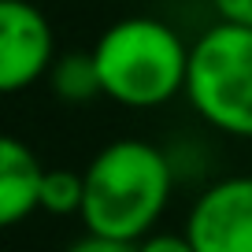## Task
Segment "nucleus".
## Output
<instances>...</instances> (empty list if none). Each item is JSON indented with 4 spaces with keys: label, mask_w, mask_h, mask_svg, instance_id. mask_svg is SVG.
<instances>
[{
    "label": "nucleus",
    "mask_w": 252,
    "mask_h": 252,
    "mask_svg": "<svg viewBox=\"0 0 252 252\" xmlns=\"http://www.w3.org/2000/svg\"><path fill=\"white\" fill-rule=\"evenodd\" d=\"M41 182H45V167L37 163L33 149L19 137H4L0 141V222L4 226H19L33 212H41Z\"/></svg>",
    "instance_id": "nucleus-6"
},
{
    "label": "nucleus",
    "mask_w": 252,
    "mask_h": 252,
    "mask_svg": "<svg viewBox=\"0 0 252 252\" xmlns=\"http://www.w3.org/2000/svg\"><path fill=\"white\" fill-rule=\"evenodd\" d=\"M45 82L52 86V93L60 96V100H67V104H86V100L104 96L93 52H63L60 60L52 63V71H48Z\"/></svg>",
    "instance_id": "nucleus-7"
},
{
    "label": "nucleus",
    "mask_w": 252,
    "mask_h": 252,
    "mask_svg": "<svg viewBox=\"0 0 252 252\" xmlns=\"http://www.w3.org/2000/svg\"><path fill=\"white\" fill-rule=\"evenodd\" d=\"M189 48L193 41L156 15H126L111 23L93 45L104 96L134 111L171 104L186 93Z\"/></svg>",
    "instance_id": "nucleus-2"
},
{
    "label": "nucleus",
    "mask_w": 252,
    "mask_h": 252,
    "mask_svg": "<svg viewBox=\"0 0 252 252\" xmlns=\"http://www.w3.org/2000/svg\"><path fill=\"white\" fill-rule=\"evenodd\" d=\"M82 178H86V204L78 215L82 226L89 234L137 245L156 234V222L163 219L174 197L178 167L174 156L159 145L141 137H119L89 159Z\"/></svg>",
    "instance_id": "nucleus-1"
},
{
    "label": "nucleus",
    "mask_w": 252,
    "mask_h": 252,
    "mask_svg": "<svg viewBox=\"0 0 252 252\" xmlns=\"http://www.w3.org/2000/svg\"><path fill=\"white\" fill-rule=\"evenodd\" d=\"M182 234L197 252H252V174L208 182L189 208Z\"/></svg>",
    "instance_id": "nucleus-4"
},
{
    "label": "nucleus",
    "mask_w": 252,
    "mask_h": 252,
    "mask_svg": "<svg viewBox=\"0 0 252 252\" xmlns=\"http://www.w3.org/2000/svg\"><path fill=\"white\" fill-rule=\"evenodd\" d=\"M219 23L234 26H252V0H208Z\"/></svg>",
    "instance_id": "nucleus-11"
},
{
    "label": "nucleus",
    "mask_w": 252,
    "mask_h": 252,
    "mask_svg": "<svg viewBox=\"0 0 252 252\" xmlns=\"http://www.w3.org/2000/svg\"><path fill=\"white\" fill-rule=\"evenodd\" d=\"M189 108L212 130L252 141V26L215 19L189 48Z\"/></svg>",
    "instance_id": "nucleus-3"
},
{
    "label": "nucleus",
    "mask_w": 252,
    "mask_h": 252,
    "mask_svg": "<svg viewBox=\"0 0 252 252\" xmlns=\"http://www.w3.org/2000/svg\"><path fill=\"white\" fill-rule=\"evenodd\" d=\"M56 60V33L45 11L30 0H0V89L19 93L45 82Z\"/></svg>",
    "instance_id": "nucleus-5"
},
{
    "label": "nucleus",
    "mask_w": 252,
    "mask_h": 252,
    "mask_svg": "<svg viewBox=\"0 0 252 252\" xmlns=\"http://www.w3.org/2000/svg\"><path fill=\"white\" fill-rule=\"evenodd\" d=\"M86 178L78 171H45L41 182V212L48 215H82Z\"/></svg>",
    "instance_id": "nucleus-8"
},
{
    "label": "nucleus",
    "mask_w": 252,
    "mask_h": 252,
    "mask_svg": "<svg viewBox=\"0 0 252 252\" xmlns=\"http://www.w3.org/2000/svg\"><path fill=\"white\" fill-rule=\"evenodd\" d=\"M63 252H137V245L115 241V237H104V234H89V230H86V234L74 237Z\"/></svg>",
    "instance_id": "nucleus-9"
},
{
    "label": "nucleus",
    "mask_w": 252,
    "mask_h": 252,
    "mask_svg": "<svg viewBox=\"0 0 252 252\" xmlns=\"http://www.w3.org/2000/svg\"><path fill=\"white\" fill-rule=\"evenodd\" d=\"M137 252H197V245L189 241L186 234H167V230H156L145 241H137Z\"/></svg>",
    "instance_id": "nucleus-10"
}]
</instances>
